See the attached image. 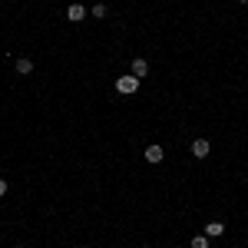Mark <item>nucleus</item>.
<instances>
[{
    "label": "nucleus",
    "instance_id": "nucleus-2",
    "mask_svg": "<svg viewBox=\"0 0 248 248\" xmlns=\"http://www.w3.org/2000/svg\"><path fill=\"white\" fill-rule=\"evenodd\" d=\"M192 155H195V159H209L212 155V142L209 139H192Z\"/></svg>",
    "mask_w": 248,
    "mask_h": 248
},
{
    "label": "nucleus",
    "instance_id": "nucleus-3",
    "mask_svg": "<svg viewBox=\"0 0 248 248\" xmlns=\"http://www.w3.org/2000/svg\"><path fill=\"white\" fill-rule=\"evenodd\" d=\"M142 155H146V162H153V166H159V162L166 159V149L153 142V146H146V149H142Z\"/></svg>",
    "mask_w": 248,
    "mask_h": 248
},
{
    "label": "nucleus",
    "instance_id": "nucleus-5",
    "mask_svg": "<svg viewBox=\"0 0 248 248\" xmlns=\"http://www.w3.org/2000/svg\"><path fill=\"white\" fill-rule=\"evenodd\" d=\"M14 70H17L20 77H30V73H33V60H30V57H20L17 63H14Z\"/></svg>",
    "mask_w": 248,
    "mask_h": 248
},
{
    "label": "nucleus",
    "instance_id": "nucleus-11",
    "mask_svg": "<svg viewBox=\"0 0 248 248\" xmlns=\"http://www.w3.org/2000/svg\"><path fill=\"white\" fill-rule=\"evenodd\" d=\"M238 3H248V0H238Z\"/></svg>",
    "mask_w": 248,
    "mask_h": 248
},
{
    "label": "nucleus",
    "instance_id": "nucleus-6",
    "mask_svg": "<svg viewBox=\"0 0 248 248\" xmlns=\"http://www.w3.org/2000/svg\"><path fill=\"white\" fill-rule=\"evenodd\" d=\"M66 20H73V23H79V20H86V7H83V3H73V7L66 10Z\"/></svg>",
    "mask_w": 248,
    "mask_h": 248
},
{
    "label": "nucleus",
    "instance_id": "nucleus-7",
    "mask_svg": "<svg viewBox=\"0 0 248 248\" xmlns=\"http://www.w3.org/2000/svg\"><path fill=\"white\" fill-rule=\"evenodd\" d=\"M205 235H209V238H222V235H225V225H222V222H209V225H205Z\"/></svg>",
    "mask_w": 248,
    "mask_h": 248
},
{
    "label": "nucleus",
    "instance_id": "nucleus-9",
    "mask_svg": "<svg viewBox=\"0 0 248 248\" xmlns=\"http://www.w3.org/2000/svg\"><path fill=\"white\" fill-rule=\"evenodd\" d=\"M106 14H109V10H106V3H93V17L96 20H103Z\"/></svg>",
    "mask_w": 248,
    "mask_h": 248
},
{
    "label": "nucleus",
    "instance_id": "nucleus-8",
    "mask_svg": "<svg viewBox=\"0 0 248 248\" xmlns=\"http://www.w3.org/2000/svg\"><path fill=\"white\" fill-rule=\"evenodd\" d=\"M189 248H209V235H195L189 242Z\"/></svg>",
    "mask_w": 248,
    "mask_h": 248
},
{
    "label": "nucleus",
    "instance_id": "nucleus-1",
    "mask_svg": "<svg viewBox=\"0 0 248 248\" xmlns=\"http://www.w3.org/2000/svg\"><path fill=\"white\" fill-rule=\"evenodd\" d=\"M136 90H139V77H133V73H126V77H119V79H116V93L133 96Z\"/></svg>",
    "mask_w": 248,
    "mask_h": 248
},
{
    "label": "nucleus",
    "instance_id": "nucleus-4",
    "mask_svg": "<svg viewBox=\"0 0 248 248\" xmlns=\"http://www.w3.org/2000/svg\"><path fill=\"white\" fill-rule=\"evenodd\" d=\"M129 73H133V77H139V79H142V77H149V63H146L142 57H136L133 63H129Z\"/></svg>",
    "mask_w": 248,
    "mask_h": 248
},
{
    "label": "nucleus",
    "instance_id": "nucleus-10",
    "mask_svg": "<svg viewBox=\"0 0 248 248\" xmlns=\"http://www.w3.org/2000/svg\"><path fill=\"white\" fill-rule=\"evenodd\" d=\"M7 189H10V186H7V179L0 175V195H7Z\"/></svg>",
    "mask_w": 248,
    "mask_h": 248
}]
</instances>
